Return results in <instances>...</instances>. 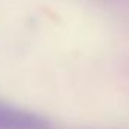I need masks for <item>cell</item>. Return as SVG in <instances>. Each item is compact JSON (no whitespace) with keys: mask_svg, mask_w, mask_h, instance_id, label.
<instances>
[{"mask_svg":"<svg viewBox=\"0 0 129 129\" xmlns=\"http://www.w3.org/2000/svg\"><path fill=\"white\" fill-rule=\"evenodd\" d=\"M47 118L0 103V129H49Z\"/></svg>","mask_w":129,"mask_h":129,"instance_id":"cell-1","label":"cell"}]
</instances>
